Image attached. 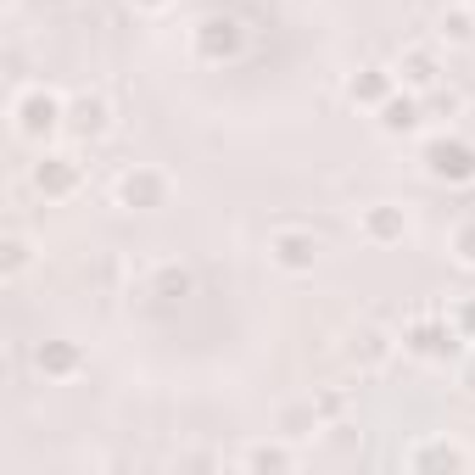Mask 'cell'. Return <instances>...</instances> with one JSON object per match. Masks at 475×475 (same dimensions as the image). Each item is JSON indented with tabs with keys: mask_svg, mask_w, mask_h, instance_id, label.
<instances>
[{
	"mask_svg": "<svg viewBox=\"0 0 475 475\" xmlns=\"http://www.w3.org/2000/svg\"><path fill=\"white\" fill-rule=\"evenodd\" d=\"M56 118H62V107H56V95H45V90H28L17 101V129L23 135H51Z\"/></svg>",
	"mask_w": 475,
	"mask_h": 475,
	"instance_id": "6da1fadb",
	"label": "cell"
},
{
	"mask_svg": "<svg viewBox=\"0 0 475 475\" xmlns=\"http://www.w3.org/2000/svg\"><path fill=\"white\" fill-rule=\"evenodd\" d=\"M431 168H436L442 179H470V174H475V157H470L464 146L436 140V146H431Z\"/></svg>",
	"mask_w": 475,
	"mask_h": 475,
	"instance_id": "7a4b0ae2",
	"label": "cell"
},
{
	"mask_svg": "<svg viewBox=\"0 0 475 475\" xmlns=\"http://www.w3.org/2000/svg\"><path fill=\"white\" fill-rule=\"evenodd\" d=\"M118 196L129 202V207H135V202H140V207H151L157 196H163V179H157V174H123V185H118Z\"/></svg>",
	"mask_w": 475,
	"mask_h": 475,
	"instance_id": "3957f363",
	"label": "cell"
},
{
	"mask_svg": "<svg viewBox=\"0 0 475 475\" xmlns=\"http://www.w3.org/2000/svg\"><path fill=\"white\" fill-rule=\"evenodd\" d=\"M274 252H280V263H285V269H308L319 246H313L308 235H280V241H274Z\"/></svg>",
	"mask_w": 475,
	"mask_h": 475,
	"instance_id": "277c9868",
	"label": "cell"
},
{
	"mask_svg": "<svg viewBox=\"0 0 475 475\" xmlns=\"http://www.w3.org/2000/svg\"><path fill=\"white\" fill-rule=\"evenodd\" d=\"M73 123H79L84 135H101V129H107V101H95V95H84V101L73 107Z\"/></svg>",
	"mask_w": 475,
	"mask_h": 475,
	"instance_id": "5b68a950",
	"label": "cell"
},
{
	"mask_svg": "<svg viewBox=\"0 0 475 475\" xmlns=\"http://www.w3.org/2000/svg\"><path fill=\"white\" fill-rule=\"evenodd\" d=\"M56 163H62V157H51V163H40V168H34L40 190H68V185H73V174H68V168H56Z\"/></svg>",
	"mask_w": 475,
	"mask_h": 475,
	"instance_id": "8992f818",
	"label": "cell"
},
{
	"mask_svg": "<svg viewBox=\"0 0 475 475\" xmlns=\"http://www.w3.org/2000/svg\"><path fill=\"white\" fill-rule=\"evenodd\" d=\"M414 123V101H397V107H386V129H408Z\"/></svg>",
	"mask_w": 475,
	"mask_h": 475,
	"instance_id": "52a82bcc",
	"label": "cell"
},
{
	"mask_svg": "<svg viewBox=\"0 0 475 475\" xmlns=\"http://www.w3.org/2000/svg\"><path fill=\"white\" fill-rule=\"evenodd\" d=\"M369 224H375V235H403V224H397V218H392V213H375V218H369Z\"/></svg>",
	"mask_w": 475,
	"mask_h": 475,
	"instance_id": "ba28073f",
	"label": "cell"
},
{
	"mask_svg": "<svg viewBox=\"0 0 475 475\" xmlns=\"http://www.w3.org/2000/svg\"><path fill=\"white\" fill-rule=\"evenodd\" d=\"M442 34H453V40H470V23H464V17H442Z\"/></svg>",
	"mask_w": 475,
	"mask_h": 475,
	"instance_id": "9c48e42d",
	"label": "cell"
},
{
	"mask_svg": "<svg viewBox=\"0 0 475 475\" xmlns=\"http://www.w3.org/2000/svg\"><path fill=\"white\" fill-rule=\"evenodd\" d=\"M380 90H386V79H380V73H369L364 84H353V95H380Z\"/></svg>",
	"mask_w": 475,
	"mask_h": 475,
	"instance_id": "30bf717a",
	"label": "cell"
},
{
	"mask_svg": "<svg viewBox=\"0 0 475 475\" xmlns=\"http://www.w3.org/2000/svg\"><path fill=\"white\" fill-rule=\"evenodd\" d=\"M459 258H464V263H475V230H464V235H459Z\"/></svg>",
	"mask_w": 475,
	"mask_h": 475,
	"instance_id": "8fae6325",
	"label": "cell"
},
{
	"mask_svg": "<svg viewBox=\"0 0 475 475\" xmlns=\"http://www.w3.org/2000/svg\"><path fill=\"white\" fill-rule=\"evenodd\" d=\"M470 380H475V369H470Z\"/></svg>",
	"mask_w": 475,
	"mask_h": 475,
	"instance_id": "7c38bea8",
	"label": "cell"
}]
</instances>
